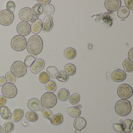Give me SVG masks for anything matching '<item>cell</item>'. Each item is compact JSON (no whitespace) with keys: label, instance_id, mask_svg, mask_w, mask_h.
<instances>
[{"label":"cell","instance_id":"cell-1","mask_svg":"<svg viewBox=\"0 0 133 133\" xmlns=\"http://www.w3.org/2000/svg\"><path fill=\"white\" fill-rule=\"evenodd\" d=\"M43 45L42 38L38 35H34L30 37L27 42V51L31 55L37 56L42 52Z\"/></svg>","mask_w":133,"mask_h":133},{"label":"cell","instance_id":"cell-2","mask_svg":"<svg viewBox=\"0 0 133 133\" xmlns=\"http://www.w3.org/2000/svg\"><path fill=\"white\" fill-rule=\"evenodd\" d=\"M114 108L116 113L118 115L125 116L131 112V104L127 99H121L116 103Z\"/></svg>","mask_w":133,"mask_h":133},{"label":"cell","instance_id":"cell-3","mask_svg":"<svg viewBox=\"0 0 133 133\" xmlns=\"http://www.w3.org/2000/svg\"><path fill=\"white\" fill-rule=\"evenodd\" d=\"M11 73L16 77L21 78L27 73V68L22 61H15L11 67Z\"/></svg>","mask_w":133,"mask_h":133},{"label":"cell","instance_id":"cell-4","mask_svg":"<svg viewBox=\"0 0 133 133\" xmlns=\"http://www.w3.org/2000/svg\"><path fill=\"white\" fill-rule=\"evenodd\" d=\"M57 101L56 96L52 92H45L41 97V104L43 107L47 109L54 107L56 105Z\"/></svg>","mask_w":133,"mask_h":133},{"label":"cell","instance_id":"cell-5","mask_svg":"<svg viewBox=\"0 0 133 133\" xmlns=\"http://www.w3.org/2000/svg\"><path fill=\"white\" fill-rule=\"evenodd\" d=\"M27 43V40L24 36L18 35L13 37L11 39V45L14 50L21 52L26 48Z\"/></svg>","mask_w":133,"mask_h":133},{"label":"cell","instance_id":"cell-6","mask_svg":"<svg viewBox=\"0 0 133 133\" xmlns=\"http://www.w3.org/2000/svg\"><path fill=\"white\" fill-rule=\"evenodd\" d=\"M133 93L132 88L128 84H121L117 88V95L122 99H127L129 98L132 96Z\"/></svg>","mask_w":133,"mask_h":133},{"label":"cell","instance_id":"cell-7","mask_svg":"<svg viewBox=\"0 0 133 133\" xmlns=\"http://www.w3.org/2000/svg\"><path fill=\"white\" fill-rule=\"evenodd\" d=\"M94 16L96 17V18L95 20L96 22L102 21L110 27H111L112 25L113 21L115 18V15L113 12L109 11L97 15H94L91 17H93Z\"/></svg>","mask_w":133,"mask_h":133},{"label":"cell","instance_id":"cell-8","mask_svg":"<svg viewBox=\"0 0 133 133\" xmlns=\"http://www.w3.org/2000/svg\"><path fill=\"white\" fill-rule=\"evenodd\" d=\"M2 92L4 96L8 98H15L17 94L18 90L14 84L7 83L3 86Z\"/></svg>","mask_w":133,"mask_h":133},{"label":"cell","instance_id":"cell-9","mask_svg":"<svg viewBox=\"0 0 133 133\" xmlns=\"http://www.w3.org/2000/svg\"><path fill=\"white\" fill-rule=\"evenodd\" d=\"M14 13L6 10L0 11V24L4 26H8L12 24L14 20Z\"/></svg>","mask_w":133,"mask_h":133},{"label":"cell","instance_id":"cell-10","mask_svg":"<svg viewBox=\"0 0 133 133\" xmlns=\"http://www.w3.org/2000/svg\"><path fill=\"white\" fill-rule=\"evenodd\" d=\"M121 5V0H106L104 3L105 7L109 12H115L118 10Z\"/></svg>","mask_w":133,"mask_h":133},{"label":"cell","instance_id":"cell-11","mask_svg":"<svg viewBox=\"0 0 133 133\" xmlns=\"http://www.w3.org/2000/svg\"><path fill=\"white\" fill-rule=\"evenodd\" d=\"M17 31L20 35L23 36H27L31 32V25L28 22H22L18 24Z\"/></svg>","mask_w":133,"mask_h":133},{"label":"cell","instance_id":"cell-12","mask_svg":"<svg viewBox=\"0 0 133 133\" xmlns=\"http://www.w3.org/2000/svg\"><path fill=\"white\" fill-rule=\"evenodd\" d=\"M33 15L32 10L29 8H24L19 11V18L22 22H28L31 21Z\"/></svg>","mask_w":133,"mask_h":133},{"label":"cell","instance_id":"cell-13","mask_svg":"<svg viewBox=\"0 0 133 133\" xmlns=\"http://www.w3.org/2000/svg\"><path fill=\"white\" fill-rule=\"evenodd\" d=\"M28 106L30 110L34 112L42 111L43 109L41 102L36 98H32L29 99L28 101Z\"/></svg>","mask_w":133,"mask_h":133},{"label":"cell","instance_id":"cell-14","mask_svg":"<svg viewBox=\"0 0 133 133\" xmlns=\"http://www.w3.org/2000/svg\"><path fill=\"white\" fill-rule=\"evenodd\" d=\"M126 72L119 69L115 70L111 74V78L114 82H120L123 81L127 78Z\"/></svg>","mask_w":133,"mask_h":133},{"label":"cell","instance_id":"cell-15","mask_svg":"<svg viewBox=\"0 0 133 133\" xmlns=\"http://www.w3.org/2000/svg\"><path fill=\"white\" fill-rule=\"evenodd\" d=\"M45 63L42 59L36 60L30 67V70L33 74H38L45 67Z\"/></svg>","mask_w":133,"mask_h":133},{"label":"cell","instance_id":"cell-16","mask_svg":"<svg viewBox=\"0 0 133 133\" xmlns=\"http://www.w3.org/2000/svg\"><path fill=\"white\" fill-rule=\"evenodd\" d=\"M87 125V121L83 117H78L75 118L74 121V128L77 130L80 131L84 129Z\"/></svg>","mask_w":133,"mask_h":133},{"label":"cell","instance_id":"cell-17","mask_svg":"<svg viewBox=\"0 0 133 133\" xmlns=\"http://www.w3.org/2000/svg\"><path fill=\"white\" fill-rule=\"evenodd\" d=\"M54 26L52 17L46 16L44 18L42 23V28L43 30L46 32L50 31Z\"/></svg>","mask_w":133,"mask_h":133},{"label":"cell","instance_id":"cell-18","mask_svg":"<svg viewBox=\"0 0 133 133\" xmlns=\"http://www.w3.org/2000/svg\"><path fill=\"white\" fill-rule=\"evenodd\" d=\"M0 116L3 119L9 121L11 119L12 113L8 107L3 106L0 107Z\"/></svg>","mask_w":133,"mask_h":133},{"label":"cell","instance_id":"cell-19","mask_svg":"<svg viewBox=\"0 0 133 133\" xmlns=\"http://www.w3.org/2000/svg\"><path fill=\"white\" fill-rule=\"evenodd\" d=\"M31 26V31L33 34H38L42 30V22L41 19L38 18L33 22Z\"/></svg>","mask_w":133,"mask_h":133},{"label":"cell","instance_id":"cell-20","mask_svg":"<svg viewBox=\"0 0 133 133\" xmlns=\"http://www.w3.org/2000/svg\"><path fill=\"white\" fill-rule=\"evenodd\" d=\"M24 110L21 109H15L12 114L11 119L12 120L15 122H18L21 121L24 116Z\"/></svg>","mask_w":133,"mask_h":133},{"label":"cell","instance_id":"cell-21","mask_svg":"<svg viewBox=\"0 0 133 133\" xmlns=\"http://www.w3.org/2000/svg\"><path fill=\"white\" fill-rule=\"evenodd\" d=\"M130 10L125 6L121 7L117 10V16L120 19H124L127 18L130 14Z\"/></svg>","mask_w":133,"mask_h":133},{"label":"cell","instance_id":"cell-22","mask_svg":"<svg viewBox=\"0 0 133 133\" xmlns=\"http://www.w3.org/2000/svg\"><path fill=\"white\" fill-rule=\"evenodd\" d=\"M70 93L69 91L66 89H60L57 93V97L58 99L61 101H66L69 98Z\"/></svg>","mask_w":133,"mask_h":133},{"label":"cell","instance_id":"cell-23","mask_svg":"<svg viewBox=\"0 0 133 133\" xmlns=\"http://www.w3.org/2000/svg\"><path fill=\"white\" fill-rule=\"evenodd\" d=\"M14 123L11 121H8L4 123L3 125V133H11L14 130Z\"/></svg>","mask_w":133,"mask_h":133},{"label":"cell","instance_id":"cell-24","mask_svg":"<svg viewBox=\"0 0 133 133\" xmlns=\"http://www.w3.org/2000/svg\"><path fill=\"white\" fill-rule=\"evenodd\" d=\"M64 54L65 57L68 59H73L76 57L77 52L74 48L69 47L65 49Z\"/></svg>","mask_w":133,"mask_h":133},{"label":"cell","instance_id":"cell-25","mask_svg":"<svg viewBox=\"0 0 133 133\" xmlns=\"http://www.w3.org/2000/svg\"><path fill=\"white\" fill-rule=\"evenodd\" d=\"M68 113L70 116L74 118L79 117L81 115V110L77 107H72L68 109Z\"/></svg>","mask_w":133,"mask_h":133},{"label":"cell","instance_id":"cell-26","mask_svg":"<svg viewBox=\"0 0 133 133\" xmlns=\"http://www.w3.org/2000/svg\"><path fill=\"white\" fill-rule=\"evenodd\" d=\"M50 121L51 123L53 125H59L63 121V116L60 113L57 114L52 117Z\"/></svg>","mask_w":133,"mask_h":133},{"label":"cell","instance_id":"cell-27","mask_svg":"<svg viewBox=\"0 0 133 133\" xmlns=\"http://www.w3.org/2000/svg\"><path fill=\"white\" fill-rule=\"evenodd\" d=\"M122 66L124 70L128 73H131L133 71V62L128 58H126L122 63Z\"/></svg>","mask_w":133,"mask_h":133},{"label":"cell","instance_id":"cell-28","mask_svg":"<svg viewBox=\"0 0 133 133\" xmlns=\"http://www.w3.org/2000/svg\"><path fill=\"white\" fill-rule=\"evenodd\" d=\"M56 78L60 82H65L69 80V76L64 71L61 70L57 73Z\"/></svg>","mask_w":133,"mask_h":133},{"label":"cell","instance_id":"cell-29","mask_svg":"<svg viewBox=\"0 0 133 133\" xmlns=\"http://www.w3.org/2000/svg\"><path fill=\"white\" fill-rule=\"evenodd\" d=\"M133 121L130 119L124 121L123 124V128L124 132L130 133L133 130Z\"/></svg>","mask_w":133,"mask_h":133},{"label":"cell","instance_id":"cell-30","mask_svg":"<svg viewBox=\"0 0 133 133\" xmlns=\"http://www.w3.org/2000/svg\"><path fill=\"white\" fill-rule=\"evenodd\" d=\"M64 71L69 76H74L76 73V67L72 64H68L64 67Z\"/></svg>","mask_w":133,"mask_h":133},{"label":"cell","instance_id":"cell-31","mask_svg":"<svg viewBox=\"0 0 133 133\" xmlns=\"http://www.w3.org/2000/svg\"><path fill=\"white\" fill-rule=\"evenodd\" d=\"M33 14L36 16H39L42 15L43 12V7L40 4L36 3L32 8Z\"/></svg>","mask_w":133,"mask_h":133},{"label":"cell","instance_id":"cell-32","mask_svg":"<svg viewBox=\"0 0 133 133\" xmlns=\"http://www.w3.org/2000/svg\"><path fill=\"white\" fill-rule=\"evenodd\" d=\"M26 119L31 122H35L38 120L39 116L38 114L34 111H29L25 115Z\"/></svg>","mask_w":133,"mask_h":133},{"label":"cell","instance_id":"cell-33","mask_svg":"<svg viewBox=\"0 0 133 133\" xmlns=\"http://www.w3.org/2000/svg\"><path fill=\"white\" fill-rule=\"evenodd\" d=\"M81 99V96L78 93H74L69 96L68 100L69 102L71 105H77Z\"/></svg>","mask_w":133,"mask_h":133},{"label":"cell","instance_id":"cell-34","mask_svg":"<svg viewBox=\"0 0 133 133\" xmlns=\"http://www.w3.org/2000/svg\"><path fill=\"white\" fill-rule=\"evenodd\" d=\"M36 57H37L36 56L29 54L25 59L24 63L27 67H30L33 63L36 60Z\"/></svg>","mask_w":133,"mask_h":133},{"label":"cell","instance_id":"cell-35","mask_svg":"<svg viewBox=\"0 0 133 133\" xmlns=\"http://www.w3.org/2000/svg\"><path fill=\"white\" fill-rule=\"evenodd\" d=\"M46 73L49 75L50 77L54 78L56 77L58 72V69L54 66H49L46 69Z\"/></svg>","mask_w":133,"mask_h":133},{"label":"cell","instance_id":"cell-36","mask_svg":"<svg viewBox=\"0 0 133 133\" xmlns=\"http://www.w3.org/2000/svg\"><path fill=\"white\" fill-rule=\"evenodd\" d=\"M39 82L43 84H46L50 80V77L46 71H42L39 76Z\"/></svg>","mask_w":133,"mask_h":133},{"label":"cell","instance_id":"cell-37","mask_svg":"<svg viewBox=\"0 0 133 133\" xmlns=\"http://www.w3.org/2000/svg\"><path fill=\"white\" fill-rule=\"evenodd\" d=\"M55 11V8L51 4L45 5L43 7V12L45 14L48 16H50L53 14Z\"/></svg>","mask_w":133,"mask_h":133},{"label":"cell","instance_id":"cell-38","mask_svg":"<svg viewBox=\"0 0 133 133\" xmlns=\"http://www.w3.org/2000/svg\"><path fill=\"white\" fill-rule=\"evenodd\" d=\"M46 88L49 92L53 93L56 91V85L54 81H49L46 84Z\"/></svg>","mask_w":133,"mask_h":133},{"label":"cell","instance_id":"cell-39","mask_svg":"<svg viewBox=\"0 0 133 133\" xmlns=\"http://www.w3.org/2000/svg\"><path fill=\"white\" fill-rule=\"evenodd\" d=\"M16 6L15 3L14 1H10L7 3L6 5V9L12 13H15L16 10Z\"/></svg>","mask_w":133,"mask_h":133},{"label":"cell","instance_id":"cell-40","mask_svg":"<svg viewBox=\"0 0 133 133\" xmlns=\"http://www.w3.org/2000/svg\"><path fill=\"white\" fill-rule=\"evenodd\" d=\"M42 114L44 117L50 121L51 120L53 116V114L52 111L48 109H43L42 110Z\"/></svg>","mask_w":133,"mask_h":133},{"label":"cell","instance_id":"cell-41","mask_svg":"<svg viewBox=\"0 0 133 133\" xmlns=\"http://www.w3.org/2000/svg\"><path fill=\"white\" fill-rule=\"evenodd\" d=\"M6 78L7 81L11 84H14L16 82V77L11 72H8L6 74Z\"/></svg>","mask_w":133,"mask_h":133},{"label":"cell","instance_id":"cell-42","mask_svg":"<svg viewBox=\"0 0 133 133\" xmlns=\"http://www.w3.org/2000/svg\"><path fill=\"white\" fill-rule=\"evenodd\" d=\"M113 128L117 133H125L123 128V124L120 123H115L114 124Z\"/></svg>","mask_w":133,"mask_h":133},{"label":"cell","instance_id":"cell-43","mask_svg":"<svg viewBox=\"0 0 133 133\" xmlns=\"http://www.w3.org/2000/svg\"><path fill=\"white\" fill-rule=\"evenodd\" d=\"M124 2L126 7L129 10L130 9L131 10H133V0H125Z\"/></svg>","mask_w":133,"mask_h":133},{"label":"cell","instance_id":"cell-44","mask_svg":"<svg viewBox=\"0 0 133 133\" xmlns=\"http://www.w3.org/2000/svg\"><path fill=\"white\" fill-rule=\"evenodd\" d=\"M6 98L4 96H0V107L4 106L6 103Z\"/></svg>","mask_w":133,"mask_h":133},{"label":"cell","instance_id":"cell-45","mask_svg":"<svg viewBox=\"0 0 133 133\" xmlns=\"http://www.w3.org/2000/svg\"><path fill=\"white\" fill-rule=\"evenodd\" d=\"M38 3L42 5H46L49 4L51 2V0H38L37 1Z\"/></svg>","mask_w":133,"mask_h":133},{"label":"cell","instance_id":"cell-46","mask_svg":"<svg viewBox=\"0 0 133 133\" xmlns=\"http://www.w3.org/2000/svg\"><path fill=\"white\" fill-rule=\"evenodd\" d=\"M128 59L131 62H133V48H131L128 53Z\"/></svg>","mask_w":133,"mask_h":133},{"label":"cell","instance_id":"cell-47","mask_svg":"<svg viewBox=\"0 0 133 133\" xmlns=\"http://www.w3.org/2000/svg\"><path fill=\"white\" fill-rule=\"evenodd\" d=\"M7 80L5 77H0V87L3 86L6 83Z\"/></svg>","mask_w":133,"mask_h":133},{"label":"cell","instance_id":"cell-48","mask_svg":"<svg viewBox=\"0 0 133 133\" xmlns=\"http://www.w3.org/2000/svg\"><path fill=\"white\" fill-rule=\"evenodd\" d=\"M39 17V16H36V15H34L33 17H32V19L31 21V22L33 23L36 20L38 19Z\"/></svg>","mask_w":133,"mask_h":133},{"label":"cell","instance_id":"cell-49","mask_svg":"<svg viewBox=\"0 0 133 133\" xmlns=\"http://www.w3.org/2000/svg\"><path fill=\"white\" fill-rule=\"evenodd\" d=\"M0 133H3V128H2V127L1 126H0Z\"/></svg>","mask_w":133,"mask_h":133}]
</instances>
